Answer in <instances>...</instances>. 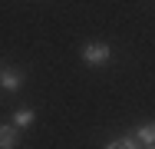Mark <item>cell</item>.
Listing matches in <instances>:
<instances>
[{
	"instance_id": "cell-1",
	"label": "cell",
	"mask_w": 155,
	"mask_h": 149,
	"mask_svg": "<svg viewBox=\"0 0 155 149\" xmlns=\"http://www.w3.org/2000/svg\"><path fill=\"white\" fill-rule=\"evenodd\" d=\"M109 60H112V47L102 43V40H93V43L83 47V63L86 66H106Z\"/></svg>"
},
{
	"instance_id": "cell-2",
	"label": "cell",
	"mask_w": 155,
	"mask_h": 149,
	"mask_svg": "<svg viewBox=\"0 0 155 149\" xmlns=\"http://www.w3.org/2000/svg\"><path fill=\"white\" fill-rule=\"evenodd\" d=\"M0 86L7 89V93H17V89L23 86V73L13 70V66H10V70H0Z\"/></svg>"
},
{
	"instance_id": "cell-3",
	"label": "cell",
	"mask_w": 155,
	"mask_h": 149,
	"mask_svg": "<svg viewBox=\"0 0 155 149\" xmlns=\"http://www.w3.org/2000/svg\"><path fill=\"white\" fill-rule=\"evenodd\" d=\"M20 136H17V126H0V149H17Z\"/></svg>"
},
{
	"instance_id": "cell-4",
	"label": "cell",
	"mask_w": 155,
	"mask_h": 149,
	"mask_svg": "<svg viewBox=\"0 0 155 149\" xmlns=\"http://www.w3.org/2000/svg\"><path fill=\"white\" fill-rule=\"evenodd\" d=\"M135 139H139L142 146H152L155 143V123H142V126L135 129Z\"/></svg>"
},
{
	"instance_id": "cell-5",
	"label": "cell",
	"mask_w": 155,
	"mask_h": 149,
	"mask_svg": "<svg viewBox=\"0 0 155 149\" xmlns=\"http://www.w3.org/2000/svg\"><path fill=\"white\" fill-rule=\"evenodd\" d=\"M33 119H36L33 109H17V113H13V126H17V129H30Z\"/></svg>"
},
{
	"instance_id": "cell-6",
	"label": "cell",
	"mask_w": 155,
	"mask_h": 149,
	"mask_svg": "<svg viewBox=\"0 0 155 149\" xmlns=\"http://www.w3.org/2000/svg\"><path fill=\"white\" fill-rule=\"evenodd\" d=\"M106 149H142V143H139L135 136H119V139L106 143Z\"/></svg>"
},
{
	"instance_id": "cell-7",
	"label": "cell",
	"mask_w": 155,
	"mask_h": 149,
	"mask_svg": "<svg viewBox=\"0 0 155 149\" xmlns=\"http://www.w3.org/2000/svg\"><path fill=\"white\" fill-rule=\"evenodd\" d=\"M142 149H155V143H152V146H142Z\"/></svg>"
},
{
	"instance_id": "cell-8",
	"label": "cell",
	"mask_w": 155,
	"mask_h": 149,
	"mask_svg": "<svg viewBox=\"0 0 155 149\" xmlns=\"http://www.w3.org/2000/svg\"><path fill=\"white\" fill-rule=\"evenodd\" d=\"M0 70H3V66H0Z\"/></svg>"
}]
</instances>
